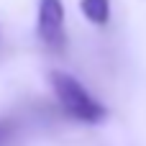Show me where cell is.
Masks as SVG:
<instances>
[{"mask_svg": "<svg viewBox=\"0 0 146 146\" xmlns=\"http://www.w3.org/2000/svg\"><path fill=\"white\" fill-rule=\"evenodd\" d=\"M49 80H51V87H54V95H56L62 110H64L69 118H74V121H80V123H100V121L108 115L105 105L98 103V100L87 92V87H85L80 80H74L72 74L54 69V72L49 74Z\"/></svg>", "mask_w": 146, "mask_h": 146, "instance_id": "1", "label": "cell"}, {"mask_svg": "<svg viewBox=\"0 0 146 146\" xmlns=\"http://www.w3.org/2000/svg\"><path fill=\"white\" fill-rule=\"evenodd\" d=\"M36 33H38V41H41L51 54H62V51L67 49L64 5H62V0H38Z\"/></svg>", "mask_w": 146, "mask_h": 146, "instance_id": "2", "label": "cell"}, {"mask_svg": "<svg viewBox=\"0 0 146 146\" xmlns=\"http://www.w3.org/2000/svg\"><path fill=\"white\" fill-rule=\"evenodd\" d=\"M80 8L95 26H105L110 21V0H80Z\"/></svg>", "mask_w": 146, "mask_h": 146, "instance_id": "3", "label": "cell"}, {"mask_svg": "<svg viewBox=\"0 0 146 146\" xmlns=\"http://www.w3.org/2000/svg\"><path fill=\"white\" fill-rule=\"evenodd\" d=\"M15 136V121L13 118H3L0 121V146H8V141Z\"/></svg>", "mask_w": 146, "mask_h": 146, "instance_id": "4", "label": "cell"}]
</instances>
